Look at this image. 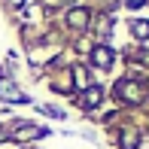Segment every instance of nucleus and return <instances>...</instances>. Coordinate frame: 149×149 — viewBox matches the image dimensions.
<instances>
[{
	"label": "nucleus",
	"mask_w": 149,
	"mask_h": 149,
	"mask_svg": "<svg viewBox=\"0 0 149 149\" xmlns=\"http://www.w3.org/2000/svg\"><path fill=\"white\" fill-rule=\"evenodd\" d=\"M73 76H76V82H79V88H85V73L79 70V67H76V70H73Z\"/></svg>",
	"instance_id": "9"
},
{
	"label": "nucleus",
	"mask_w": 149,
	"mask_h": 149,
	"mask_svg": "<svg viewBox=\"0 0 149 149\" xmlns=\"http://www.w3.org/2000/svg\"><path fill=\"white\" fill-rule=\"evenodd\" d=\"M100 97H104V88H100V85H88V88L82 91V107H97Z\"/></svg>",
	"instance_id": "2"
},
{
	"label": "nucleus",
	"mask_w": 149,
	"mask_h": 149,
	"mask_svg": "<svg viewBox=\"0 0 149 149\" xmlns=\"http://www.w3.org/2000/svg\"><path fill=\"white\" fill-rule=\"evenodd\" d=\"M122 146H125V149H134V146H137V137H134V134H125V140H122Z\"/></svg>",
	"instance_id": "8"
},
{
	"label": "nucleus",
	"mask_w": 149,
	"mask_h": 149,
	"mask_svg": "<svg viewBox=\"0 0 149 149\" xmlns=\"http://www.w3.org/2000/svg\"><path fill=\"white\" fill-rule=\"evenodd\" d=\"M119 97L122 100H134V104H140V100H143V91L137 88V82H119Z\"/></svg>",
	"instance_id": "1"
},
{
	"label": "nucleus",
	"mask_w": 149,
	"mask_h": 149,
	"mask_svg": "<svg viewBox=\"0 0 149 149\" xmlns=\"http://www.w3.org/2000/svg\"><path fill=\"white\" fill-rule=\"evenodd\" d=\"M43 134H46L43 128H33V125H18L12 137H15V140H31V137H43Z\"/></svg>",
	"instance_id": "3"
},
{
	"label": "nucleus",
	"mask_w": 149,
	"mask_h": 149,
	"mask_svg": "<svg viewBox=\"0 0 149 149\" xmlns=\"http://www.w3.org/2000/svg\"><path fill=\"white\" fill-rule=\"evenodd\" d=\"M70 24L73 28H85L88 24V12L85 9H70Z\"/></svg>",
	"instance_id": "6"
},
{
	"label": "nucleus",
	"mask_w": 149,
	"mask_h": 149,
	"mask_svg": "<svg viewBox=\"0 0 149 149\" xmlns=\"http://www.w3.org/2000/svg\"><path fill=\"white\" fill-rule=\"evenodd\" d=\"M131 31L137 33L140 40H146V37H149V22H134V24H131Z\"/></svg>",
	"instance_id": "7"
},
{
	"label": "nucleus",
	"mask_w": 149,
	"mask_h": 149,
	"mask_svg": "<svg viewBox=\"0 0 149 149\" xmlns=\"http://www.w3.org/2000/svg\"><path fill=\"white\" fill-rule=\"evenodd\" d=\"M91 61H94L97 67H110V64H113V52L107 49V46H97V49L91 52Z\"/></svg>",
	"instance_id": "4"
},
{
	"label": "nucleus",
	"mask_w": 149,
	"mask_h": 149,
	"mask_svg": "<svg viewBox=\"0 0 149 149\" xmlns=\"http://www.w3.org/2000/svg\"><path fill=\"white\" fill-rule=\"evenodd\" d=\"M12 3H22V0H12Z\"/></svg>",
	"instance_id": "10"
},
{
	"label": "nucleus",
	"mask_w": 149,
	"mask_h": 149,
	"mask_svg": "<svg viewBox=\"0 0 149 149\" xmlns=\"http://www.w3.org/2000/svg\"><path fill=\"white\" fill-rule=\"evenodd\" d=\"M0 97L3 100H24V94L18 91L12 82H0Z\"/></svg>",
	"instance_id": "5"
}]
</instances>
